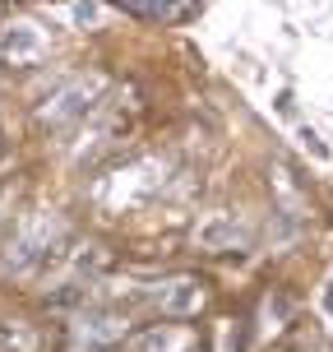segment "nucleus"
<instances>
[{
  "label": "nucleus",
  "mask_w": 333,
  "mask_h": 352,
  "mask_svg": "<svg viewBox=\"0 0 333 352\" xmlns=\"http://www.w3.org/2000/svg\"><path fill=\"white\" fill-rule=\"evenodd\" d=\"M111 5L135 19H190L199 0H111Z\"/></svg>",
  "instance_id": "1"
}]
</instances>
